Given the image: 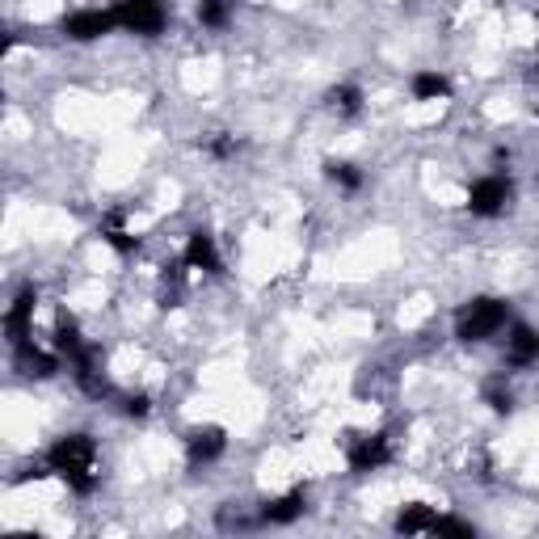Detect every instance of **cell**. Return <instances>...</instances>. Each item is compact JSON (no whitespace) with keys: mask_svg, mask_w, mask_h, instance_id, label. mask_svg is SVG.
Instances as JSON below:
<instances>
[{"mask_svg":"<svg viewBox=\"0 0 539 539\" xmlns=\"http://www.w3.org/2000/svg\"><path fill=\"white\" fill-rule=\"evenodd\" d=\"M47 472H55L72 493L89 497L102 485V459H97V443L89 434H64L47 451Z\"/></svg>","mask_w":539,"mask_h":539,"instance_id":"6da1fadb","label":"cell"},{"mask_svg":"<svg viewBox=\"0 0 539 539\" xmlns=\"http://www.w3.org/2000/svg\"><path fill=\"white\" fill-rule=\"evenodd\" d=\"M506 325H510V304H506V299L481 295V299H468V304L459 308L455 337H459V342H489V337L502 333Z\"/></svg>","mask_w":539,"mask_h":539,"instance_id":"7a4b0ae2","label":"cell"},{"mask_svg":"<svg viewBox=\"0 0 539 539\" xmlns=\"http://www.w3.org/2000/svg\"><path fill=\"white\" fill-rule=\"evenodd\" d=\"M114 17H118V30L139 34V38H156V34L169 26L165 0H118Z\"/></svg>","mask_w":539,"mask_h":539,"instance_id":"3957f363","label":"cell"},{"mask_svg":"<svg viewBox=\"0 0 539 539\" xmlns=\"http://www.w3.org/2000/svg\"><path fill=\"white\" fill-rule=\"evenodd\" d=\"M510 198H514V186L506 182V177H481V182H472L468 190V211L476 219H497L506 207H510Z\"/></svg>","mask_w":539,"mask_h":539,"instance_id":"277c9868","label":"cell"},{"mask_svg":"<svg viewBox=\"0 0 539 539\" xmlns=\"http://www.w3.org/2000/svg\"><path fill=\"white\" fill-rule=\"evenodd\" d=\"M59 30H64L72 43H97V38L118 30V17H114V9H81V13H68Z\"/></svg>","mask_w":539,"mask_h":539,"instance_id":"5b68a950","label":"cell"},{"mask_svg":"<svg viewBox=\"0 0 539 539\" xmlns=\"http://www.w3.org/2000/svg\"><path fill=\"white\" fill-rule=\"evenodd\" d=\"M388 459H392V438L388 434H363V438H354V447H350V472L354 476L379 472Z\"/></svg>","mask_w":539,"mask_h":539,"instance_id":"8992f818","label":"cell"},{"mask_svg":"<svg viewBox=\"0 0 539 539\" xmlns=\"http://www.w3.org/2000/svg\"><path fill=\"white\" fill-rule=\"evenodd\" d=\"M228 451V434L224 426H194L186 434V459L198 468V464H215L219 455Z\"/></svg>","mask_w":539,"mask_h":539,"instance_id":"52a82bcc","label":"cell"},{"mask_svg":"<svg viewBox=\"0 0 539 539\" xmlns=\"http://www.w3.org/2000/svg\"><path fill=\"white\" fill-rule=\"evenodd\" d=\"M182 262L190 270H203V274H224V262H219V249H215V236L211 232H190V241L182 249Z\"/></svg>","mask_w":539,"mask_h":539,"instance_id":"ba28073f","label":"cell"},{"mask_svg":"<svg viewBox=\"0 0 539 539\" xmlns=\"http://www.w3.org/2000/svg\"><path fill=\"white\" fill-rule=\"evenodd\" d=\"M34 304H38V291H34V287H22V291H17L13 308H9V316H5V329H9V342H13V346L30 342V321H34Z\"/></svg>","mask_w":539,"mask_h":539,"instance_id":"9c48e42d","label":"cell"},{"mask_svg":"<svg viewBox=\"0 0 539 539\" xmlns=\"http://www.w3.org/2000/svg\"><path fill=\"white\" fill-rule=\"evenodd\" d=\"M304 510H308L304 489H291L287 497H274V502H266L262 514H257V523H266V527H287V523H295V518L304 514Z\"/></svg>","mask_w":539,"mask_h":539,"instance_id":"30bf717a","label":"cell"},{"mask_svg":"<svg viewBox=\"0 0 539 539\" xmlns=\"http://www.w3.org/2000/svg\"><path fill=\"white\" fill-rule=\"evenodd\" d=\"M506 363H510V367H531V363H539V333H535L531 325H510Z\"/></svg>","mask_w":539,"mask_h":539,"instance_id":"8fae6325","label":"cell"},{"mask_svg":"<svg viewBox=\"0 0 539 539\" xmlns=\"http://www.w3.org/2000/svg\"><path fill=\"white\" fill-rule=\"evenodd\" d=\"M396 531L401 535H438V514L426 502H409L396 514Z\"/></svg>","mask_w":539,"mask_h":539,"instance_id":"7c38bea8","label":"cell"},{"mask_svg":"<svg viewBox=\"0 0 539 539\" xmlns=\"http://www.w3.org/2000/svg\"><path fill=\"white\" fill-rule=\"evenodd\" d=\"M13 354H17V367H22V375H34V379H51L55 375V358L43 354V350H34L30 342L13 346Z\"/></svg>","mask_w":539,"mask_h":539,"instance_id":"4fadbf2b","label":"cell"},{"mask_svg":"<svg viewBox=\"0 0 539 539\" xmlns=\"http://www.w3.org/2000/svg\"><path fill=\"white\" fill-rule=\"evenodd\" d=\"M55 350H59V354H68V363L89 350V342L81 337V329H76L72 316H59V321H55Z\"/></svg>","mask_w":539,"mask_h":539,"instance_id":"5bb4252c","label":"cell"},{"mask_svg":"<svg viewBox=\"0 0 539 539\" xmlns=\"http://www.w3.org/2000/svg\"><path fill=\"white\" fill-rule=\"evenodd\" d=\"M102 241H106L114 253H123V257H131V253L139 249V241H135V236L123 228V215H118V211L102 219Z\"/></svg>","mask_w":539,"mask_h":539,"instance_id":"9a60e30c","label":"cell"},{"mask_svg":"<svg viewBox=\"0 0 539 539\" xmlns=\"http://www.w3.org/2000/svg\"><path fill=\"white\" fill-rule=\"evenodd\" d=\"M413 97L417 102H443V97H451V81L438 72H417L413 76Z\"/></svg>","mask_w":539,"mask_h":539,"instance_id":"2e32d148","label":"cell"},{"mask_svg":"<svg viewBox=\"0 0 539 539\" xmlns=\"http://www.w3.org/2000/svg\"><path fill=\"white\" fill-rule=\"evenodd\" d=\"M186 262H177V266H165L161 274V308H177L182 304V278H186Z\"/></svg>","mask_w":539,"mask_h":539,"instance_id":"e0dca14e","label":"cell"},{"mask_svg":"<svg viewBox=\"0 0 539 539\" xmlns=\"http://www.w3.org/2000/svg\"><path fill=\"white\" fill-rule=\"evenodd\" d=\"M329 106L337 114L354 118L358 110H363V89H358V85H337V89H329Z\"/></svg>","mask_w":539,"mask_h":539,"instance_id":"ac0fdd59","label":"cell"},{"mask_svg":"<svg viewBox=\"0 0 539 539\" xmlns=\"http://www.w3.org/2000/svg\"><path fill=\"white\" fill-rule=\"evenodd\" d=\"M232 17V0H198V22L207 30H224Z\"/></svg>","mask_w":539,"mask_h":539,"instance_id":"d6986e66","label":"cell"},{"mask_svg":"<svg viewBox=\"0 0 539 539\" xmlns=\"http://www.w3.org/2000/svg\"><path fill=\"white\" fill-rule=\"evenodd\" d=\"M325 177H329V182L333 186H342V190H358V186H363V173H358L350 161H325Z\"/></svg>","mask_w":539,"mask_h":539,"instance_id":"ffe728a7","label":"cell"},{"mask_svg":"<svg viewBox=\"0 0 539 539\" xmlns=\"http://www.w3.org/2000/svg\"><path fill=\"white\" fill-rule=\"evenodd\" d=\"M438 535H464V539H472L476 527L464 523V518H443V514H438Z\"/></svg>","mask_w":539,"mask_h":539,"instance_id":"44dd1931","label":"cell"},{"mask_svg":"<svg viewBox=\"0 0 539 539\" xmlns=\"http://www.w3.org/2000/svg\"><path fill=\"white\" fill-rule=\"evenodd\" d=\"M123 409H127V417H148L152 413V401H148L144 392H135V396H127V401H123Z\"/></svg>","mask_w":539,"mask_h":539,"instance_id":"7402d4cb","label":"cell"},{"mask_svg":"<svg viewBox=\"0 0 539 539\" xmlns=\"http://www.w3.org/2000/svg\"><path fill=\"white\" fill-rule=\"evenodd\" d=\"M485 396H489L493 413H510V409H514V396H510V392H502V388H489Z\"/></svg>","mask_w":539,"mask_h":539,"instance_id":"603a6c76","label":"cell"},{"mask_svg":"<svg viewBox=\"0 0 539 539\" xmlns=\"http://www.w3.org/2000/svg\"><path fill=\"white\" fill-rule=\"evenodd\" d=\"M207 148H211V156H219V161H224V156L236 152V139H232V135H219V139H211Z\"/></svg>","mask_w":539,"mask_h":539,"instance_id":"cb8c5ba5","label":"cell"},{"mask_svg":"<svg viewBox=\"0 0 539 539\" xmlns=\"http://www.w3.org/2000/svg\"><path fill=\"white\" fill-rule=\"evenodd\" d=\"M535 76H539V64H535Z\"/></svg>","mask_w":539,"mask_h":539,"instance_id":"d4e9b609","label":"cell"}]
</instances>
